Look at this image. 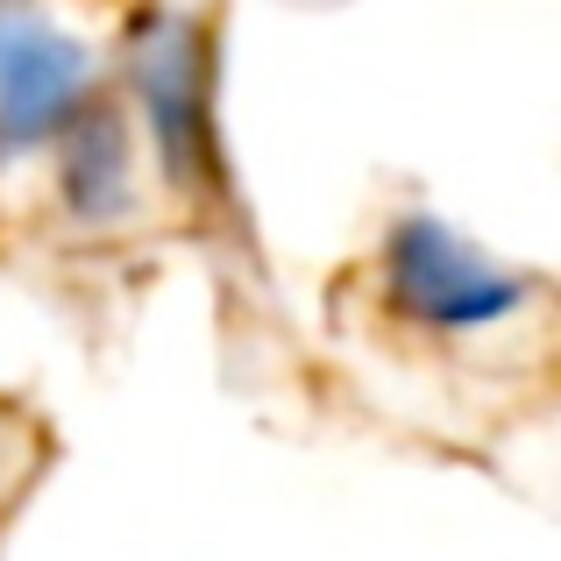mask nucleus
<instances>
[{
    "label": "nucleus",
    "mask_w": 561,
    "mask_h": 561,
    "mask_svg": "<svg viewBox=\"0 0 561 561\" xmlns=\"http://www.w3.org/2000/svg\"><path fill=\"white\" fill-rule=\"evenodd\" d=\"M93 50L50 14H0V164H22L43 142H65L100 107Z\"/></svg>",
    "instance_id": "obj_3"
},
{
    "label": "nucleus",
    "mask_w": 561,
    "mask_h": 561,
    "mask_svg": "<svg viewBox=\"0 0 561 561\" xmlns=\"http://www.w3.org/2000/svg\"><path fill=\"white\" fill-rule=\"evenodd\" d=\"M377 299L426 342H483L534 306V285L434 214H398L377 249Z\"/></svg>",
    "instance_id": "obj_1"
},
{
    "label": "nucleus",
    "mask_w": 561,
    "mask_h": 561,
    "mask_svg": "<svg viewBox=\"0 0 561 561\" xmlns=\"http://www.w3.org/2000/svg\"><path fill=\"white\" fill-rule=\"evenodd\" d=\"M8 426H14V420H8V412H0V440H8ZM0 483H8V477H0Z\"/></svg>",
    "instance_id": "obj_5"
},
{
    "label": "nucleus",
    "mask_w": 561,
    "mask_h": 561,
    "mask_svg": "<svg viewBox=\"0 0 561 561\" xmlns=\"http://www.w3.org/2000/svg\"><path fill=\"white\" fill-rule=\"evenodd\" d=\"M57 199L79 228H114L136 214V136L114 100H100L65 142H57Z\"/></svg>",
    "instance_id": "obj_4"
},
{
    "label": "nucleus",
    "mask_w": 561,
    "mask_h": 561,
    "mask_svg": "<svg viewBox=\"0 0 561 561\" xmlns=\"http://www.w3.org/2000/svg\"><path fill=\"white\" fill-rule=\"evenodd\" d=\"M128 79H136V122L150 136L157 179L179 199H220V122H214V43L192 14H142L128 28Z\"/></svg>",
    "instance_id": "obj_2"
}]
</instances>
